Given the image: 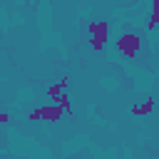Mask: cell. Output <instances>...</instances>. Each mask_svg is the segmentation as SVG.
<instances>
[{
    "label": "cell",
    "instance_id": "277c9868",
    "mask_svg": "<svg viewBox=\"0 0 159 159\" xmlns=\"http://www.w3.org/2000/svg\"><path fill=\"white\" fill-rule=\"evenodd\" d=\"M152 109H154V97H147L144 102H137L132 107V114L134 117H144V114H152Z\"/></svg>",
    "mask_w": 159,
    "mask_h": 159
},
{
    "label": "cell",
    "instance_id": "7a4b0ae2",
    "mask_svg": "<svg viewBox=\"0 0 159 159\" xmlns=\"http://www.w3.org/2000/svg\"><path fill=\"white\" fill-rule=\"evenodd\" d=\"M65 117V109L60 104H42L30 112V119H45V122H57Z\"/></svg>",
    "mask_w": 159,
    "mask_h": 159
},
{
    "label": "cell",
    "instance_id": "ba28073f",
    "mask_svg": "<svg viewBox=\"0 0 159 159\" xmlns=\"http://www.w3.org/2000/svg\"><path fill=\"white\" fill-rule=\"evenodd\" d=\"M0 122H2V124H5V122H10V114H7V112H2V114H0Z\"/></svg>",
    "mask_w": 159,
    "mask_h": 159
},
{
    "label": "cell",
    "instance_id": "52a82bcc",
    "mask_svg": "<svg viewBox=\"0 0 159 159\" xmlns=\"http://www.w3.org/2000/svg\"><path fill=\"white\" fill-rule=\"evenodd\" d=\"M55 104H60V107L65 109V114H67V117L72 114V107H70V97H67V92H65V94H60V97L55 99Z\"/></svg>",
    "mask_w": 159,
    "mask_h": 159
},
{
    "label": "cell",
    "instance_id": "3957f363",
    "mask_svg": "<svg viewBox=\"0 0 159 159\" xmlns=\"http://www.w3.org/2000/svg\"><path fill=\"white\" fill-rule=\"evenodd\" d=\"M117 50L124 55V57H137L139 55V37L134 32H124L119 40H117Z\"/></svg>",
    "mask_w": 159,
    "mask_h": 159
},
{
    "label": "cell",
    "instance_id": "6da1fadb",
    "mask_svg": "<svg viewBox=\"0 0 159 159\" xmlns=\"http://www.w3.org/2000/svg\"><path fill=\"white\" fill-rule=\"evenodd\" d=\"M87 30H89V47H92L94 52H102L104 42L109 40V25H107L104 20H92V22L87 25Z\"/></svg>",
    "mask_w": 159,
    "mask_h": 159
},
{
    "label": "cell",
    "instance_id": "8992f818",
    "mask_svg": "<svg viewBox=\"0 0 159 159\" xmlns=\"http://www.w3.org/2000/svg\"><path fill=\"white\" fill-rule=\"evenodd\" d=\"M157 25H159V0L152 2V17H149V22H147V30H154Z\"/></svg>",
    "mask_w": 159,
    "mask_h": 159
},
{
    "label": "cell",
    "instance_id": "5b68a950",
    "mask_svg": "<svg viewBox=\"0 0 159 159\" xmlns=\"http://www.w3.org/2000/svg\"><path fill=\"white\" fill-rule=\"evenodd\" d=\"M65 89H67V77H65V80H60V82H55V84L47 89V94H50L52 99H57L60 94H65Z\"/></svg>",
    "mask_w": 159,
    "mask_h": 159
}]
</instances>
